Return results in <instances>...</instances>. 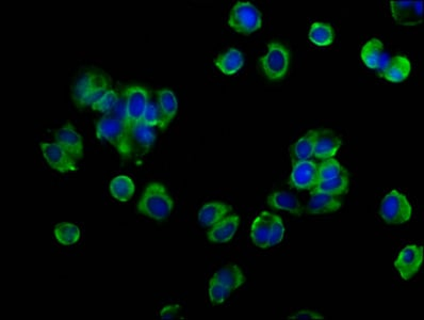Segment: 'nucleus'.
Masks as SVG:
<instances>
[{
	"label": "nucleus",
	"mask_w": 424,
	"mask_h": 320,
	"mask_svg": "<svg viewBox=\"0 0 424 320\" xmlns=\"http://www.w3.org/2000/svg\"><path fill=\"white\" fill-rule=\"evenodd\" d=\"M174 201L168 188L159 182L148 184L138 202L137 210L139 214L156 221H163L171 214Z\"/></svg>",
	"instance_id": "1"
},
{
	"label": "nucleus",
	"mask_w": 424,
	"mask_h": 320,
	"mask_svg": "<svg viewBox=\"0 0 424 320\" xmlns=\"http://www.w3.org/2000/svg\"><path fill=\"white\" fill-rule=\"evenodd\" d=\"M96 137L115 147L119 155L129 159L133 153V143L129 124L115 117H101L96 124Z\"/></svg>",
	"instance_id": "2"
},
{
	"label": "nucleus",
	"mask_w": 424,
	"mask_h": 320,
	"mask_svg": "<svg viewBox=\"0 0 424 320\" xmlns=\"http://www.w3.org/2000/svg\"><path fill=\"white\" fill-rule=\"evenodd\" d=\"M291 52L282 42L268 44V54L261 57L259 66L265 76L271 82H279L285 78L289 70Z\"/></svg>",
	"instance_id": "3"
},
{
	"label": "nucleus",
	"mask_w": 424,
	"mask_h": 320,
	"mask_svg": "<svg viewBox=\"0 0 424 320\" xmlns=\"http://www.w3.org/2000/svg\"><path fill=\"white\" fill-rule=\"evenodd\" d=\"M228 25L231 29L244 36L261 29L263 26L261 12L251 3L238 1L231 8Z\"/></svg>",
	"instance_id": "4"
},
{
	"label": "nucleus",
	"mask_w": 424,
	"mask_h": 320,
	"mask_svg": "<svg viewBox=\"0 0 424 320\" xmlns=\"http://www.w3.org/2000/svg\"><path fill=\"white\" fill-rule=\"evenodd\" d=\"M411 203L407 196L397 190L386 194L381 203L379 214L388 224H402L409 221L411 217Z\"/></svg>",
	"instance_id": "5"
},
{
	"label": "nucleus",
	"mask_w": 424,
	"mask_h": 320,
	"mask_svg": "<svg viewBox=\"0 0 424 320\" xmlns=\"http://www.w3.org/2000/svg\"><path fill=\"white\" fill-rule=\"evenodd\" d=\"M125 99L126 122L129 129L136 123L141 122L146 107L151 101L147 89L142 86L127 87L124 91Z\"/></svg>",
	"instance_id": "6"
},
{
	"label": "nucleus",
	"mask_w": 424,
	"mask_h": 320,
	"mask_svg": "<svg viewBox=\"0 0 424 320\" xmlns=\"http://www.w3.org/2000/svg\"><path fill=\"white\" fill-rule=\"evenodd\" d=\"M289 183L296 190H312L319 184L318 163L314 160H303L292 163Z\"/></svg>",
	"instance_id": "7"
},
{
	"label": "nucleus",
	"mask_w": 424,
	"mask_h": 320,
	"mask_svg": "<svg viewBox=\"0 0 424 320\" xmlns=\"http://www.w3.org/2000/svg\"><path fill=\"white\" fill-rule=\"evenodd\" d=\"M40 147L46 163L56 171L68 173L78 170L76 159L58 143H40Z\"/></svg>",
	"instance_id": "8"
},
{
	"label": "nucleus",
	"mask_w": 424,
	"mask_h": 320,
	"mask_svg": "<svg viewBox=\"0 0 424 320\" xmlns=\"http://www.w3.org/2000/svg\"><path fill=\"white\" fill-rule=\"evenodd\" d=\"M422 261H423V248L421 246L405 247L400 252L399 256L395 259V267L399 271L402 279H411L421 267Z\"/></svg>",
	"instance_id": "9"
},
{
	"label": "nucleus",
	"mask_w": 424,
	"mask_h": 320,
	"mask_svg": "<svg viewBox=\"0 0 424 320\" xmlns=\"http://www.w3.org/2000/svg\"><path fill=\"white\" fill-rule=\"evenodd\" d=\"M390 9L400 25H419L423 21V1H391Z\"/></svg>",
	"instance_id": "10"
},
{
	"label": "nucleus",
	"mask_w": 424,
	"mask_h": 320,
	"mask_svg": "<svg viewBox=\"0 0 424 320\" xmlns=\"http://www.w3.org/2000/svg\"><path fill=\"white\" fill-rule=\"evenodd\" d=\"M54 140L76 160H80L85 154L83 140L80 133L75 131L72 123H68L54 133Z\"/></svg>",
	"instance_id": "11"
},
{
	"label": "nucleus",
	"mask_w": 424,
	"mask_h": 320,
	"mask_svg": "<svg viewBox=\"0 0 424 320\" xmlns=\"http://www.w3.org/2000/svg\"><path fill=\"white\" fill-rule=\"evenodd\" d=\"M342 141L332 129H318V138L314 145V156L318 160L332 158L342 147Z\"/></svg>",
	"instance_id": "12"
},
{
	"label": "nucleus",
	"mask_w": 424,
	"mask_h": 320,
	"mask_svg": "<svg viewBox=\"0 0 424 320\" xmlns=\"http://www.w3.org/2000/svg\"><path fill=\"white\" fill-rule=\"evenodd\" d=\"M239 224H240V218L238 214H229L218 224L211 226L210 230L207 233L209 242H216V244L228 242L236 234Z\"/></svg>",
	"instance_id": "13"
},
{
	"label": "nucleus",
	"mask_w": 424,
	"mask_h": 320,
	"mask_svg": "<svg viewBox=\"0 0 424 320\" xmlns=\"http://www.w3.org/2000/svg\"><path fill=\"white\" fill-rule=\"evenodd\" d=\"M274 214L263 212L254 220L251 228V242L258 248H269L270 236L273 226Z\"/></svg>",
	"instance_id": "14"
},
{
	"label": "nucleus",
	"mask_w": 424,
	"mask_h": 320,
	"mask_svg": "<svg viewBox=\"0 0 424 320\" xmlns=\"http://www.w3.org/2000/svg\"><path fill=\"white\" fill-rule=\"evenodd\" d=\"M342 205L339 196L324 192H312L306 212L309 214H330L340 210Z\"/></svg>",
	"instance_id": "15"
},
{
	"label": "nucleus",
	"mask_w": 424,
	"mask_h": 320,
	"mask_svg": "<svg viewBox=\"0 0 424 320\" xmlns=\"http://www.w3.org/2000/svg\"><path fill=\"white\" fill-rule=\"evenodd\" d=\"M411 66L404 56H395L387 60L381 75L390 82H402L411 74Z\"/></svg>",
	"instance_id": "16"
},
{
	"label": "nucleus",
	"mask_w": 424,
	"mask_h": 320,
	"mask_svg": "<svg viewBox=\"0 0 424 320\" xmlns=\"http://www.w3.org/2000/svg\"><path fill=\"white\" fill-rule=\"evenodd\" d=\"M233 208L224 202H209L198 212V221L205 228H211L231 214Z\"/></svg>",
	"instance_id": "17"
},
{
	"label": "nucleus",
	"mask_w": 424,
	"mask_h": 320,
	"mask_svg": "<svg viewBox=\"0 0 424 320\" xmlns=\"http://www.w3.org/2000/svg\"><path fill=\"white\" fill-rule=\"evenodd\" d=\"M157 105L161 115L160 129H168L171 124L178 109V101L173 91L170 89H162L157 92Z\"/></svg>",
	"instance_id": "18"
},
{
	"label": "nucleus",
	"mask_w": 424,
	"mask_h": 320,
	"mask_svg": "<svg viewBox=\"0 0 424 320\" xmlns=\"http://www.w3.org/2000/svg\"><path fill=\"white\" fill-rule=\"evenodd\" d=\"M268 205L273 210H285L294 216H302L303 206L293 194L287 191H277L270 194L267 198Z\"/></svg>",
	"instance_id": "19"
},
{
	"label": "nucleus",
	"mask_w": 424,
	"mask_h": 320,
	"mask_svg": "<svg viewBox=\"0 0 424 320\" xmlns=\"http://www.w3.org/2000/svg\"><path fill=\"white\" fill-rule=\"evenodd\" d=\"M316 138H318V129H312L289 147L292 163L310 159L314 156Z\"/></svg>",
	"instance_id": "20"
},
{
	"label": "nucleus",
	"mask_w": 424,
	"mask_h": 320,
	"mask_svg": "<svg viewBox=\"0 0 424 320\" xmlns=\"http://www.w3.org/2000/svg\"><path fill=\"white\" fill-rule=\"evenodd\" d=\"M383 52H384V45L379 38H371L365 44L360 52L363 62L369 68L381 70L386 64Z\"/></svg>",
	"instance_id": "21"
},
{
	"label": "nucleus",
	"mask_w": 424,
	"mask_h": 320,
	"mask_svg": "<svg viewBox=\"0 0 424 320\" xmlns=\"http://www.w3.org/2000/svg\"><path fill=\"white\" fill-rule=\"evenodd\" d=\"M217 68L224 75L231 76L236 74L244 66V57L237 48H231L223 54H219L214 60Z\"/></svg>",
	"instance_id": "22"
},
{
	"label": "nucleus",
	"mask_w": 424,
	"mask_h": 320,
	"mask_svg": "<svg viewBox=\"0 0 424 320\" xmlns=\"http://www.w3.org/2000/svg\"><path fill=\"white\" fill-rule=\"evenodd\" d=\"M212 277L221 284L231 289V291L240 289L247 282V277L243 275L242 270L236 265H229V266L220 269L214 273Z\"/></svg>",
	"instance_id": "23"
},
{
	"label": "nucleus",
	"mask_w": 424,
	"mask_h": 320,
	"mask_svg": "<svg viewBox=\"0 0 424 320\" xmlns=\"http://www.w3.org/2000/svg\"><path fill=\"white\" fill-rule=\"evenodd\" d=\"M103 77V75L94 72H85L81 74L73 86L72 96L75 104L78 105L83 96L88 94Z\"/></svg>",
	"instance_id": "24"
},
{
	"label": "nucleus",
	"mask_w": 424,
	"mask_h": 320,
	"mask_svg": "<svg viewBox=\"0 0 424 320\" xmlns=\"http://www.w3.org/2000/svg\"><path fill=\"white\" fill-rule=\"evenodd\" d=\"M111 196L119 202H129L136 191L135 183L129 176H115L109 185Z\"/></svg>",
	"instance_id": "25"
},
{
	"label": "nucleus",
	"mask_w": 424,
	"mask_h": 320,
	"mask_svg": "<svg viewBox=\"0 0 424 320\" xmlns=\"http://www.w3.org/2000/svg\"><path fill=\"white\" fill-rule=\"evenodd\" d=\"M131 139H133V145H138L144 151H148L153 147L155 143L156 133L154 127L147 126L143 122L136 123L135 125L131 127Z\"/></svg>",
	"instance_id": "26"
},
{
	"label": "nucleus",
	"mask_w": 424,
	"mask_h": 320,
	"mask_svg": "<svg viewBox=\"0 0 424 320\" xmlns=\"http://www.w3.org/2000/svg\"><path fill=\"white\" fill-rule=\"evenodd\" d=\"M350 188L349 174H342L328 181L320 182L312 192H324L332 196H340L348 194Z\"/></svg>",
	"instance_id": "27"
},
{
	"label": "nucleus",
	"mask_w": 424,
	"mask_h": 320,
	"mask_svg": "<svg viewBox=\"0 0 424 320\" xmlns=\"http://www.w3.org/2000/svg\"><path fill=\"white\" fill-rule=\"evenodd\" d=\"M308 38L312 43L320 48L332 45L335 40V31L328 24L316 22L312 24L308 34Z\"/></svg>",
	"instance_id": "28"
},
{
	"label": "nucleus",
	"mask_w": 424,
	"mask_h": 320,
	"mask_svg": "<svg viewBox=\"0 0 424 320\" xmlns=\"http://www.w3.org/2000/svg\"><path fill=\"white\" fill-rule=\"evenodd\" d=\"M54 234L59 244L72 246L79 242L81 232L76 224L61 222L54 226Z\"/></svg>",
	"instance_id": "29"
},
{
	"label": "nucleus",
	"mask_w": 424,
	"mask_h": 320,
	"mask_svg": "<svg viewBox=\"0 0 424 320\" xmlns=\"http://www.w3.org/2000/svg\"><path fill=\"white\" fill-rule=\"evenodd\" d=\"M348 174V171L339 163L338 160L335 158H328V159L322 160L321 163H318V176L320 182L328 181L337 176Z\"/></svg>",
	"instance_id": "30"
},
{
	"label": "nucleus",
	"mask_w": 424,
	"mask_h": 320,
	"mask_svg": "<svg viewBox=\"0 0 424 320\" xmlns=\"http://www.w3.org/2000/svg\"><path fill=\"white\" fill-rule=\"evenodd\" d=\"M109 90H111V85L110 82H109L108 78L105 76L101 79V82L88 93V94L83 96V99H81L80 103H79L77 106H78L79 108L92 106L95 103L98 102L99 99H101L105 93L108 92Z\"/></svg>",
	"instance_id": "31"
},
{
	"label": "nucleus",
	"mask_w": 424,
	"mask_h": 320,
	"mask_svg": "<svg viewBox=\"0 0 424 320\" xmlns=\"http://www.w3.org/2000/svg\"><path fill=\"white\" fill-rule=\"evenodd\" d=\"M231 291H233L231 289L221 284L214 277H211L210 282H209V298H210L212 305H218L226 301L231 296Z\"/></svg>",
	"instance_id": "32"
},
{
	"label": "nucleus",
	"mask_w": 424,
	"mask_h": 320,
	"mask_svg": "<svg viewBox=\"0 0 424 320\" xmlns=\"http://www.w3.org/2000/svg\"><path fill=\"white\" fill-rule=\"evenodd\" d=\"M119 102V95L115 92V90H109L108 92L105 93L98 102L95 103L94 105L91 106V108L94 111H99L103 113H110L112 109L115 108V105Z\"/></svg>",
	"instance_id": "33"
},
{
	"label": "nucleus",
	"mask_w": 424,
	"mask_h": 320,
	"mask_svg": "<svg viewBox=\"0 0 424 320\" xmlns=\"http://www.w3.org/2000/svg\"><path fill=\"white\" fill-rule=\"evenodd\" d=\"M142 122H143L144 124L147 125V126H160V123H161V115H160L157 103L149 101L147 107H146L145 112H144Z\"/></svg>",
	"instance_id": "34"
},
{
	"label": "nucleus",
	"mask_w": 424,
	"mask_h": 320,
	"mask_svg": "<svg viewBox=\"0 0 424 320\" xmlns=\"http://www.w3.org/2000/svg\"><path fill=\"white\" fill-rule=\"evenodd\" d=\"M285 235V226L281 217L274 214L273 226H272L271 236H270L269 247L281 244Z\"/></svg>",
	"instance_id": "35"
},
{
	"label": "nucleus",
	"mask_w": 424,
	"mask_h": 320,
	"mask_svg": "<svg viewBox=\"0 0 424 320\" xmlns=\"http://www.w3.org/2000/svg\"><path fill=\"white\" fill-rule=\"evenodd\" d=\"M182 307L178 305H166V307L160 312V317L162 319H174L180 316Z\"/></svg>",
	"instance_id": "36"
},
{
	"label": "nucleus",
	"mask_w": 424,
	"mask_h": 320,
	"mask_svg": "<svg viewBox=\"0 0 424 320\" xmlns=\"http://www.w3.org/2000/svg\"><path fill=\"white\" fill-rule=\"evenodd\" d=\"M323 316L319 315L318 313H314L312 311H300L295 315L290 316L289 319H323Z\"/></svg>",
	"instance_id": "37"
}]
</instances>
